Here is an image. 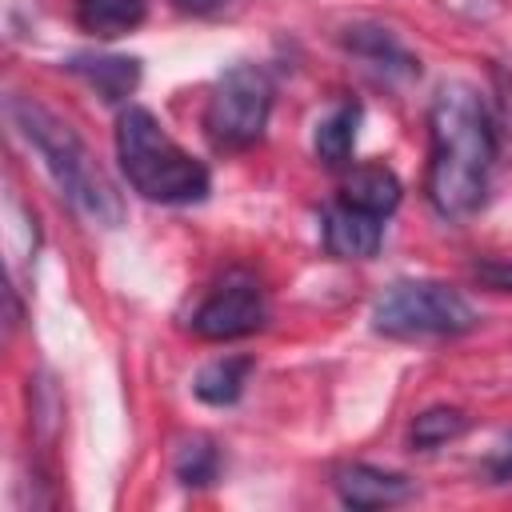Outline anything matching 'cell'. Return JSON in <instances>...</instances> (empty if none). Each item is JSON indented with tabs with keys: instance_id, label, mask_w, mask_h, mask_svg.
<instances>
[{
	"instance_id": "6da1fadb",
	"label": "cell",
	"mask_w": 512,
	"mask_h": 512,
	"mask_svg": "<svg viewBox=\"0 0 512 512\" xmlns=\"http://www.w3.org/2000/svg\"><path fill=\"white\" fill-rule=\"evenodd\" d=\"M428 200L444 220H464L480 208L496 164V128L484 96L472 84H440L428 108Z\"/></svg>"
},
{
	"instance_id": "7a4b0ae2",
	"label": "cell",
	"mask_w": 512,
	"mask_h": 512,
	"mask_svg": "<svg viewBox=\"0 0 512 512\" xmlns=\"http://www.w3.org/2000/svg\"><path fill=\"white\" fill-rule=\"evenodd\" d=\"M8 116L20 128V136L44 156L60 196L88 220L100 228H116L124 220V204L120 192L112 188V180L100 172V164L92 160L88 144L76 136V128L56 116L48 104H40L36 96H8Z\"/></svg>"
},
{
	"instance_id": "3957f363",
	"label": "cell",
	"mask_w": 512,
	"mask_h": 512,
	"mask_svg": "<svg viewBox=\"0 0 512 512\" xmlns=\"http://www.w3.org/2000/svg\"><path fill=\"white\" fill-rule=\"evenodd\" d=\"M116 156L120 168L128 176V184L156 204H196L208 196V168L188 156L164 128L160 120L140 108L128 104L116 120Z\"/></svg>"
},
{
	"instance_id": "277c9868",
	"label": "cell",
	"mask_w": 512,
	"mask_h": 512,
	"mask_svg": "<svg viewBox=\"0 0 512 512\" xmlns=\"http://www.w3.org/2000/svg\"><path fill=\"white\" fill-rule=\"evenodd\" d=\"M372 328L392 340L424 336H464L476 328V308L448 284L436 280H400L384 288L372 308Z\"/></svg>"
},
{
	"instance_id": "5b68a950",
	"label": "cell",
	"mask_w": 512,
	"mask_h": 512,
	"mask_svg": "<svg viewBox=\"0 0 512 512\" xmlns=\"http://www.w3.org/2000/svg\"><path fill=\"white\" fill-rule=\"evenodd\" d=\"M272 112V80L256 64H232L212 84V96L204 104V132L212 148L220 152H244L252 148Z\"/></svg>"
},
{
	"instance_id": "8992f818",
	"label": "cell",
	"mask_w": 512,
	"mask_h": 512,
	"mask_svg": "<svg viewBox=\"0 0 512 512\" xmlns=\"http://www.w3.org/2000/svg\"><path fill=\"white\" fill-rule=\"evenodd\" d=\"M268 320V304L256 284H228L216 288L196 312H192V332L200 340H240L260 332Z\"/></svg>"
},
{
	"instance_id": "52a82bcc",
	"label": "cell",
	"mask_w": 512,
	"mask_h": 512,
	"mask_svg": "<svg viewBox=\"0 0 512 512\" xmlns=\"http://www.w3.org/2000/svg\"><path fill=\"white\" fill-rule=\"evenodd\" d=\"M332 484L348 508H392V504H404L416 496V484L408 476L384 472L372 464H340L332 472Z\"/></svg>"
},
{
	"instance_id": "ba28073f",
	"label": "cell",
	"mask_w": 512,
	"mask_h": 512,
	"mask_svg": "<svg viewBox=\"0 0 512 512\" xmlns=\"http://www.w3.org/2000/svg\"><path fill=\"white\" fill-rule=\"evenodd\" d=\"M324 248L336 260H372L384 240V224L372 212H360L352 204H336L324 212Z\"/></svg>"
},
{
	"instance_id": "9c48e42d",
	"label": "cell",
	"mask_w": 512,
	"mask_h": 512,
	"mask_svg": "<svg viewBox=\"0 0 512 512\" xmlns=\"http://www.w3.org/2000/svg\"><path fill=\"white\" fill-rule=\"evenodd\" d=\"M400 196H404V188H400L396 172L384 164H360L340 184V204H352V208L372 212L380 220L400 204Z\"/></svg>"
},
{
	"instance_id": "30bf717a",
	"label": "cell",
	"mask_w": 512,
	"mask_h": 512,
	"mask_svg": "<svg viewBox=\"0 0 512 512\" xmlns=\"http://www.w3.org/2000/svg\"><path fill=\"white\" fill-rule=\"evenodd\" d=\"M344 48L348 52H356L360 60H368L376 72H384V76H416L420 72V64L400 48V40L388 32V28H380V24H352L348 32H344Z\"/></svg>"
},
{
	"instance_id": "8fae6325",
	"label": "cell",
	"mask_w": 512,
	"mask_h": 512,
	"mask_svg": "<svg viewBox=\"0 0 512 512\" xmlns=\"http://www.w3.org/2000/svg\"><path fill=\"white\" fill-rule=\"evenodd\" d=\"M64 68L84 76L108 104L132 96L140 84V60H132V56H72Z\"/></svg>"
},
{
	"instance_id": "7c38bea8",
	"label": "cell",
	"mask_w": 512,
	"mask_h": 512,
	"mask_svg": "<svg viewBox=\"0 0 512 512\" xmlns=\"http://www.w3.org/2000/svg\"><path fill=\"white\" fill-rule=\"evenodd\" d=\"M144 16V0H76V24L96 40H116L140 28Z\"/></svg>"
},
{
	"instance_id": "4fadbf2b",
	"label": "cell",
	"mask_w": 512,
	"mask_h": 512,
	"mask_svg": "<svg viewBox=\"0 0 512 512\" xmlns=\"http://www.w3.org/2000/svg\"><path fill=\"white\" fill-rule=\"evenodd\" d=\"M356 128H360V104L348 100L340 104L336 112H328L320 124H316V136H312V148L316 156L328 164V168H344L352 160V148H356Z\"/></svg>"
},
{
	"instance_id": "5bb4252c",
	"label": "cell",
	"mask_w": 512,
	"mask_h": 512,
	"mask_svg": "<svg viewBox=\"0 0 512 512\" xmlns=\"http://www.w3.org/2000/svg\"><path fill=\"white\" fill-rule=\"evenodd\" d=\"M248 372H252V360L248 356H224V360H212L196 372L192 380V392L212 404V408H224V404H236L244 384H248Z\"/></svg>"
},
{
	"instance_id": "9a60e30c",
	"label": "cell",
	"mask_w": 512,
	"mask_h": 512,
	"mask_svg": "<svg viewBox=\"0 0 512 512\" xmlns=\"http://www.w3.org/2000/svg\"><path fill=\"white\" fill-rule=\"evenodd\" d=\"M172 468H176V480L188 484V488H208L220 472V452L208 436H188L180 440L176 456H172Z\"/></svg>"
},
{
	"instance_id": "2e32d148",
	"label": "cell",
	"mask_w": 512,
	"mask_h": 512,
	"mask_svg": "<svg viewBox=\"0 0 512 512\" xmlns=\"http://www.w3.org/2000/svg\"><path fill=\"white\" fill-rule=\"evenodd\" d=\"M468 432V416L460 412V408H448V404H436V408H424L416 420H412V428H408V440H412V448H440V444H448V440H456V436H464Z\"/></svg>"
},
{
	"instance_id": "e0dca14e",
	"label": "cell",
	"mask_w": 512,
	"mask_h": 512,
	"mask_svg": "<svg viewBox=\"0 0 512 512\" xmlns=\"http://www.w3.org/2000/svg\"><path fill=\"white\" fill-rule=\"evenodd\" d=\"M484 468H488V476H492L496 484H508V480H512V432L492 448V456L484 460Z\"/></svg>"
},
{
	"instance_id": "ac0fdd59",
	"label": "cell",
	"mask_w": 512,
	"mask_h": 512,
	"mask_svg": "<svg viewBox=\"0 0 512 512\" xmlns=\"http://www.w3.org/2000/svg\"><path fill=\"white\" fill-rule=\"evenodd\" d=\"M476 280H484L488 288H500V292H512V260H484L472 268Z\"/></svg>"
},
{
	"instance_id": "d6986e66",
	"label": "cell",
	"mask_w": 512,
	"mask_h": 512,
	"mask_svg": "<svg viewBox=\"0 0 512 512\" xmlns=\"http://www.w3.org/2000/svg\"><path fill=\"white\" fill-rule=\"evenodd\" d=\"M180 12H188V16H216V12H224L232 0H172Z\"/></svg>"
}]
</instances>
